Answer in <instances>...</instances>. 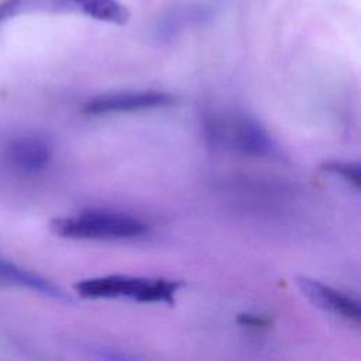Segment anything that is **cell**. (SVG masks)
Segmentation results:
<instances>
[{
	"label": "cell",
	"mask_w": 361,
	"mask_h": 361,
	"mask_svg": "<svg viewBox=\"0 0 361 361\" xmlns=\"http://www.w3.org/2000/svg\"><path fill=\"white\" fill-rule=\"evenodd\" d=\"M210 128L213 138L226 141L247 155L274 157L278 154V147L272 137L254 117L241 114L226 120H213Z\"/></svg>",
	"instance_id": "obj_4"
},
{
	"label": "cell",
	"mask_w": 361,
	"mask_h": 361,
	"mask_svg": "<svg viewBox=\"0 0 361 361\" xmlns=\"http://www.w3.org/2000/svg\"><path fill=\"white\" fill-rule=\"evenodd\" d=\"M296 283L302 293L317 307L330 312L336 316L344 317L347 320L360 322V305L353 298L338 292L337 289L324 285L319 281L299 276L296 278Z\"/></svg>",
	"instance_id": "obj_6"
},
{
	"label": "cell",
	"mask_w": 361,
	"mask_h": 361,
	"mask_svg": "<svg viewBox=\"0 0 361 361\" xmlns=\"http://www.w3.org/2000/svg\"><path fill=\"white\" fill-rule=\"evenodd\" d=\"M324 171L331 172L345 182L353 185L354 188H360V164L358 162H341V161H330L323 165Z\"/></svg>",
	"instance_id": "obj_9"
},
{
	"label": "cell",
	"mask_w": 361,
	"mask_h": 361,
	"mask_svg": "<svg viewBox=\"0 0 361 361\" xmlns=\"http://www.w3.org/2000/svg\"><path fill=\"white\" fill-rule=\"evenodd\" d=\"M0 285L21 286V288L39 292L45 296H49V298H54L58 300L72 302V298L69 295H66L62 289H59L56 285H54L48 279H45L34 272H30L24 268H20L1 257H0Z\"/></svg>",
	"instance_id": "obj_8"
},
{
	"label": "cell",
	"mask_w": 361,
	"mask_h": 361,
	"mask_svg": "<svg viewBox=\"0 0 361 361\" xmlns=\"http://www.w3.org/2000/svg\"><path fill=\"white\" fill-rule=\"evenodd\" d=\"M240 323H243L244 326H250V327H265L268 324V320H265L262 317L245 314V316H241Z\"/></svg>",
	"instance_id": "obj_10"
},
{
	"label": "cell",
	"mask_w": 361,
	"mask_h": 361,
	"mask_svg": "<svg viewBox=\"0 0 361 361\" xmlns=\"http://www.w3.org/2000/svg\"><path fill=\"white\" fill-rule=\"evenodd\" d=\"M79 14L99 21L124 25L130 11L117 0H1L0 23L23 14Z\"/></svg>",
	"instance_id": "obj_1"
},
{
	"label": "cell",
	"mask_w": 361,
	"mask_h": 361,
	"mask_svg": "<svg viewBox=\"0 0 361 361\" xmlns=\"http://www.w3.org/2000/svg\"><path fill=\"white\" fill-rule=\"evenodd\" d=\"M180 283L168 279L109 275L80 281L75 289L83 298H130L137 302L172 303Z\"/></svg>",
	"instance_id": "obj_2"
},
{
	"label": "cell",
	"mask_w": 361,
	"mask_h": 361,
	"mask_svg": "<svg viewBox=\"0 0 361 361\" xmlns=\"http://www.w3.org/2000/svg\"><path fill=\"white\" fill-rule=\"evenodd\" d=\"M4 157L13 169L31 175L38 173L48 165L51 149L45 140L35 135H23L7 144Z\"/></svg>",
	"instance_id": "obj_7"
},
{
	"label": "cell",
	"mask_w": 361,
	"mask_h": 361,
	"mask_svg": "<svg viewBox=\"0 0 361 361\" xmlns=\"http://www.w3.org/2000/svg\"><path fill=\"white\" fill-rule=\"evenodd\" d=\"M51 227L62 237L79 240H121L138 237L147 231L140 220L111 212H86L73 217L55 219Z\"/></svg>",
	"instance_id": "obj_3"
},
{
	"label": "cell",
	"mask_w": 361,
	"mask_h": 361,
	"mask_svg": "<svg viewBox=\"0 0 361 361\" xmlns=\"http://www.w3.org/2000/svg\"><path fill=\"white\" fill-rule=\"evenodd\" d=\"M173 96L162 92H127L97 96L85 104L89 114H111L164 107L173 103Z\"/></svg>",
	"instance_id": "obj_5"
}]
</instances>
